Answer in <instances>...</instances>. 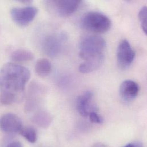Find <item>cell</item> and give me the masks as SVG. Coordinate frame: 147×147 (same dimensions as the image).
I'll list each match as a JSON object with an SVG mask.
<instances>
[{"instance_id":"8fae6325","label":"cell","mask_w":147,"mask_h":147,"mask_svg":"<svg viewBox=\"0 0 147 147\" xmlns=\"http://www.w3.org/2000/svg\"><path fill=\"white\" fill-rule=\"evenodd\" d=\"M56 36H49L44 41V49L45 52L50 56H55L60 52L61 48V40Z\"/></svg>"},{"instance_id":"3957f363","label":"cell","mask_w":147,"mask_h":147,"mask_svg":"<svg viewBox=\"0 0 147 147\" xmlns=\"http://www.w3.org/2000/svg\"><path fill=\"white\" fill-rule=\"evenodd\" d=\"M81 25L88 31L96 33H103L109 30L111 22L108 17L101 13L90 11L82 18Z\"/></svg>"},{"instance_id":"5bb4252c","label":"cell","mask_w":147,"mask_h":147,"mask_svg":"<svg viewBox=\"0 0 147 147\" xmlns=\"http://www.w3.org/2000/svg\"><path fill=\"white\" fill-rule=\"evenodd\" d=\"M34 122L38 125L46 128L50 125L52 121V117L51 115L45 111L38 112L33 117Z\"/></svg>"},{"instance_id":"7a4b0ae2","label":"cell","mask_w":147,"mask_h":147,"mask_svg":"<svg viewBox=\"0 0 147 147\" xmlns=\"http://www.w3.org/2000/svg\"><path fill=\"white\" fill-rule=\"evenodd\" d=\"M106 47L105 40L99 36L84 37L79 45V56L84 61L104 55Z\"/></svg>"},{"instance_id":"ba28073f","label":"cell","mask_w":147,"mask_h":147,"mask_svg":"<svg viewBox=\"0 0 147 147\" xmlns=\"http://www.w3.org/2000/svg\"><path fill=\"white\" fill-rule=\"evenodd\" d=\"M120 95L123 101L130 102L135 100L138 95L139 86L132 80H125L120 86Z\"/></svg>"},{"instance_id":"2e32d148","label":"cell","mask_w":147,"mask_h":147,"mask_svg":"<svg viewBox=\"0 0 147 147\" xmlns=\"http://www.w3.org/2000/svg\"><path fill=\"white\" fill-rule=\"evenodd\" d=\"M147 7L143 6L139 13V18L141 22L142 28L146 34L147 33Z\"/></svg>"},{"instance_id":"8992f818","label":"cell","mask_w":147,"mask_h":147,"mask_svg":"<svg viewBox=\"0 0 147 147\" xmlns=\"http://www.w3.org/2000/svg\"><path fill=\"white\" fill-rule=\"evenodd\" d=\"M23 127L21 119L15 114L6 113L0 118V129L5 133H20Z\"/></svg>"},{"instance_id":"ac0fdd59","label":"cell","mask_w":147,"mask_h":147,"mask_svg":"<svg viewBox=\"0 0 147 147\" xmlns=\"http://www.w3.org/2000/svg\"><path fill=\"white\" fill-rule=\"evenodd\" d=\"M124 147H143V146L140 143H134L128 144Z\"/></svg>"},{"instance_id":"7c38bea8","label":"cell","mask_w":147,"mask_h":147,"mask_svg":"<svg viewBox=\"0 0 147 147\" xmlns=\"http://www.w3.org/2000/svg\"><path fill=\"white\" fill-rule=\"evenodd\" d=\"M34 54L30 51L19 49L14 51L11 55V59L16 62H27L33 60Z\"/></svg>"},{"instance_id":"6da1fadb","label":"cell","mask_w":147,"mask_h":147,"mask_svg":"<svg viewBox=\"0 0 147 147\" xmlns=\"http://www.w3.org/2000/svg\"><path fill=\"white\" fill-rule=\"evenodd\" d=\"M30 77L29 70L22 65L8 63L0 70V103H14L24 92Z\"/></svg>"},{"instance_id":"30bf717a","label":"cell","mask_w":147,"mask_h":147,"mask_svg":"<svg viewBox=\"0 0 147 147\" xmlns=\"http://www.w3.org/2000/svg\"><path fill=\"white\" fill-rule=\"evenodd\" d=\"M104 55L85 60L79 67V71L82 74H89L100 68L104 61Z\"/></svg>"},{"instance_id":"4fadbf2b","label":"cell","mask_w":147,"mask_h":147,"mask_svg":"<svg viewBox=\"0 0 147 147\" xmlns=\"http://www.w3.org/2000/svg\"><path fill=\"white\" fill-rule=\"evenodd\" d=\"M52 70V64L47 59L38 60L35 65V72L40 77H46L48 76Z\"/></svg>"},{"instance_id":"ffe728a7","label":"cell","mask_w":147,"mask_h":147,"mask_svg":"<svg viewBox=\"0 0 147 147\" xmlns=\"http://www.w3.org/2000/svg\"><path fill=\"white\" fill-rule=\"evenodd\" d=\"M91 147H109L107 146L106 144H104L101 143H97L94 144H93Z\"/></svg>"},{"instance_id":"5b68a950","label":"cell","mask_w":147,"mask_h":147,"mask_svg":"<svg viewBox=\"0 0 147 147\" xmlns=\"http://www.w3.org/2000/svg\"><path fill=\"white\" fill-rule=\"evenodd\" d=\"M136 56L135 51L127 40H122L117 49V60L119 67L123 69L128 68Z\"/></svg>"},{"instance_id":"9a60e30c","label":"cell","mask_w":147,"mask_h":147,"mask_svg":"<svg viewBox=\"0 0 147 147\" xmlns=\"http://www.w3.org/2000/svg\"><path fill=\"white\" fill-rule=\"evenodd\" d=\"M20 134L23 136L27 141L31 143H35L37 139V135L36 130L30 127H23L20 132Z\"/></svg>"},{"instance_id":"277c9868","label":"cell","mask_w":147,"mask_h":147,"mask_svg":"<svg viewBox=\"0 0 147 147\" xmlns=\"http://www.w3.org/2000/svg\"><path fill=\"white\" fill-rule=\"evenodd\" d=\"M37 12V9L33 6L14 7L11 10L10 15L13 20L17 25L25 26L34 19Z\"/></svg>"},{"instance_id":"52a82bcc","label":"cell","mask_w":147,"mask_h":147,"mask_svg":"<svg viewBox=\"0 0 147 147\" xmlns=\"http://www.w3.org/2000/svg\"><path fill=\"white\" fill-rule=\"evenodd\" d=\"M92 101L93 93L90 91H86L77 97L76 108L81 116L87 117L91 112L96 111V107Z\"/></svg>"},{"instance_id":"9c48e42d","label":"cell","mask_w":147,"mask_h":147,"mask_svg":"<svg viewBox=\"0 0 147 147\" xmlns=\"http://www.w3.org/2000/svg\"><path fill=\"white\" fill-rule=\"evenodd\" d=\"M81 2V1L77 0H61L52 2L56 11L63 17H68L72 14L77 10Z\"/></svg>"},{"instance_id":"e0dca14e","label":"cell","mask_w":147,"mask_h":147,"mask_svg":"<svg viewBox=\"0 0 147 147\" xmlns=\"http://www.w3.org/2000/svg\"><path fill=\"white\" fill-rule=\"evenodd\" d=\"M88 117L90 121L94 124H102L104 121V119L102 117L96 112V111L91 112L89 114Z\"/></svg>"},{"instance_id":"d6986e66","label":"cell","mask_w":147,"mask_h":147,"mask_svg":"<svg viewBox=\"0 0 147 147\" xmlns=\"http://www.w3.org/2000/svg\"><path fill=\"white\" fill-rule=\"evenodd\" d=\"M7 147H22V144L18 142H12L11 143L9 144Z\"/></svg>"}]
</instances>
